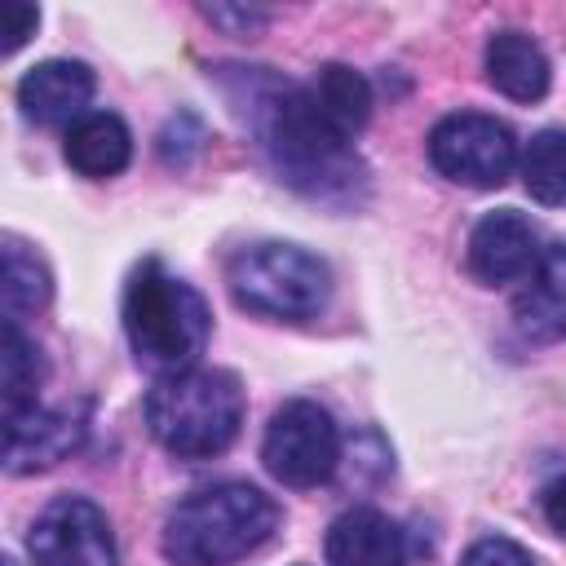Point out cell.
Returning a JSON list of instances; mask_svg holds the SVG:
<instances>
[{
	"label": "cell",
	"mask_w": 566,
	"mask_h": 566,
	"mask_svg": "<svg viewBox=\"0 0 566 566\" xmlns=\"http://www.w3.org/2000/svg\"><path fill=\"white\" fill-rule=\"evenodd\" d=\"M261 464L274 482L292 486V491L332 482V473L340 469V429H336L332 411L318 407L314 398L283 402L265 424Z\"/></svg>",
	"instance_id": "8992f818"
},
{
	"label": "cell",
	"mask_w": 566,
	"mask_h": 566,
	"mask_svg": "<svg viewBox=\"0 0 566 566\" xmlns=\"http://www.w3.org/2000/svg\"><path fill=\"white\" fill-rule=\"evenodd\" d=\"M544 256L539 226L522 217L517 208H495L486 212L473 234H469V270L478 283L500 287V283H522Z\"/></svg>",
	"instance_id": "30bf717a"
},
{
	"label": "cell",
	"mask_w": 566,
	"mask_h": 566,
	"mask_svg": "<svg viewBox=\"0 0 566 566\" xmlns=\"http://www.w3.org/2000/svg\"><path fill=\"white\" fill-rule=\"evenodd\" d=\"M486 80L513 102H539L548 93L553 66L526 31H495L486 40Z\"/></svg>",
	"instance_id": "9a60e30c"
},
{
	"label": "cell",
	"mask_w": 566,
	"mask_h": 566,
	"mask_svg": "<svg viewBox=\"0 0 566 566\" xmlns=\"http://www.w3.org/2000/svg\"><path fill=\"white\" fill-rule=\"evenodd\" d=\"M243 385L226 367H186L159 376L146 394L150 438L177 460H212L230 451L243 429Z\"/></svg>",
	"instance_id": "3957f363"
},
{
	"label": "cell",
	"mask_w": 566,
	"mask_h": 566,
	"mask_svg": "<svg viewBox=\"0 0 566 566\" xmlns=\"http://www.w3.org/2000/svg\"><path fill=\"white\" fill-rule=\"evenodd\" d=\"M517 327L531 340H557L566 332V256L562 243H544L539 265L526 279V292L517 296Z\"/></svg>",
	"instance_id": "2e32d148"
},
{
	"label": "cell",
	"mask_w": 566,
	"mask_h": 566,
	"mask_svg": "<svg viewBox=\"0 0 566 566\" xmlns=\"http://www.w3.org/2000/svg\"><path fill=\"white\" fill-rule=\"evenodd\" d=\"M279 526V504L252 482H217L186 495L164 522L172 566H230L256 553Z\"/></svg>",
	"instance_id": "277c9868"
},
{
	"label": "cell",
	"mask_w": 566,
	"mask_h": 566,
	"mask_svg": "<svg viewBox=\"0 0 566 566\" xmlns=\"http://www.w3.org/2000/svg\"><path fill=\"white\" fill-rule=\"evenodd\" d=\"M27 553L35 566H119L115 531L84 495L49 500L27 531Z\"/></svg>",
	"instance_id": "9c48e42d"
},
{
	"label": "cell",
	"mask_w": 566,
	"mask_h": 566,
	"mask_svg": "<svg viewBox=\"0 0 566 566\" xmlns=\"http://www.w3.org/2000/svg\"><path fill=\"white\" fill-rule=\"evenodd\" d=\"M305 88H310V97L318 102V111H323L345 137H354V133L371 119V84H367L363 71H354V66H345V62L318 66V75H314Z\"/></svg>",
	"instance_id": "e0dca14e"
},
{
	"label": "cell",
	"mask_w": 566,
	"mask_h": 566,
	"mask_svg": "<svg viewBox=\"0 0 566 566\" xmlns=\"http://www.w3.org/2000/svg\"><path fill=\"white\" fill-rule=\"evenodd\" d=\"M88 420L35 394H0V473H44L84 447Z\"/></svg>",
	"instance_id": "ba28073f"
},
{
	"label": "cell",
	"mask_w": 566,
	"mask_h": 566,
	"mask_svg": "<svg viewBox=\"0 0 566 566\" xmlns=\"http://www.w3.org/2000/svg\"><path fill=\"white\" fill-rule=\"evenodd\" d=\"M460 566H535L531 553L504 535H486V539H473L469 553L460 557Z\"/></svg>",
	"instance_id": "44dd1931"
},
{
	"label": "cell",
	"mask_w": 566,
	"mask_h": 566,
	"mask_svg": "<svg viewBox=\"0 0 566 566\" xmlns=\"http://www.w3.org/2000/svg\"><path fill=\"white\" fill-rule=\"evenodd\" d=\"M62 155L80 177L106 181L119 177L133 159V133L115 111H84L75 124H66Z\"/></svg>",
	"instance_id": "4fadbf2b"
},
{
	"label": "cell",
	"mask_w": 566,
	"mask_h": 566,
	"mask_svg": "<svg viewBox=\"0 0 566 566\" xmlns=\"http://www.w3.org/2000/svg\"><path fill=\"white\" fill-rule=\"evenodd\" d=\"M522 159V181L531 190V199H539L544 208H557L566 199V159H562V133L544 128L531 137V146L517 155Z\"/></svg>",
	"instance_id": "ac0fdd59"
},
{
	"label": "cell",
	"mask_w": 566,
	"mask_h": 566,
	"mask_svg": "<svg viewBox=\"0 0 566 566\" xmlns=\"http://www.w3.org/2000/svg\"><path fill=\"white\" fill-rule=\"evenodd\" d=\"M327 566H407L411 548H407V531L380 513V509H345L332 526H327Z\"/></svg>",
	"instance_id": "7c38bea8"
},
{
	"label": "cell",
	"mask_w": 566,
	"mask_h": 566,
	"mask_svg": "<svg viewBox=\"0 0 566 566\" xmlns=\"http://www.w3.org/2000/svg\"><path fill=\"white\" fill-rule=\"evenodd\" d=\"M40 27V9L27 0H0V57L18 53Z\"/></svg>",
	"instance_id": "ffe728a7"
},
{
	"label": "cell",
	"mask_w": 566,
	"mask_h": 566,
	"mask_svg": "<svg viewBox=\"0 0 566 566\" xmlns=\"http://www.w3.org/2000/svg\"><path fill=\"white\" fill-rule=\"evenodd\" d=\"M239 88L243 93H230V97L239 102L279 181L323 203H349L358 195V186L367 181L363 159L354 155L349 137L318 111L305 84L248 71L239 75Z\"/></svg>",
	"instance_id": "6da1fadb"
},
{
	"label": "cell",
	"mask_w": 566,
	"mask_h": 566,
	"mask_svg": "<svg viewBox=\"0 0 566 566\" xmlns=\"http://www.w3.org/2000/svg\"><path fill=\"white\" fill-rule=\"evenodd\" d=\"M124 332L137 363L155 376L199 367L212 336L208 301L159 261H142L124 283Z\"/></svg>",
	"instance_id": "7a4b0ae2"
},
{
	"label": "cell",
	"mask_w": 566,
	"mask_h": 566,
	"mask_svg": "<svg viewBox=\"0 0 566 566\" xmlns=\"http://www.w3.org/2000/svg\"><path fill=\"white\" fill-rule=\"evenodd\" d=\"M212 22H226V27H239V31H256L261 22H265V13H256V9H221V4H212V9H203Z\"/></svg>",
	"instance_id": "7402d4cb"
},
{
	"label": "cell",
	"mask_w": 566,
	"mask_h": 566,
	"mask_svg": "<svg viewBox=\"0 0 566 566\" xmlns=\"http://www.w3.org/2000/svg\"><path fill=\"white\" fill-rule=\"evenodd\" d=\"M44 371L31 327H0V394H40Z\"/></svg>",
	"instance_id": "d6986e66"
},
{
	"label": "cell",
	"mask_w": 566,
	"mask_h": 566,
	"mask_svg": "<svg viewBox=\"0 0 566 566\" xmlns=\"http://www.w3.org/2000/svg\"><path fill=\"white\" fill-rule=\"evenodd\" d=\"M557 500H562V478H553L548 486H544V509H548V526L562 535V513H557Z\"/></svg>",
	"instance_id": "603a6c76"
},
{
	"label": "cell",
	"mask_w": 566,
	"mask_h": 566,
	"mask_svg": "<svg viewBox=\"0 0 566 566\" xmlns=\"http://www.w3.org/2000/svg\"><path fill=\"white\" fill-rule=\"evenodd\" d=\"M226 283H230V296L248 314L279 318V323L318 318L327 296H332L327 261L314 256L310 248L279 243V239H261V243L239 248L226 261Z\"/></svg>",
	"instance_id": "5b68a950"
},
{
	"label": "cell",
	"mask_w": 566,
	"mask_h": 566,
	"mask_svg": "<svg viewBox=\"0 0 566 566\" xmlns=\"http://www.w3.org/2000/svg\"><path fill=\"white\" fill-rule=\"evenodd\" d=\"M53 301V274L27 243H0V327H31Z\"/></svg>",
	"instance_id": "5bb4252c"
},
{
	"label": "cell",
	"mask_w": 566,
	"mask_h": 566,
	"mask_svg": "<svg viewBox=\"0 0 566 566\" xmlns=\"http://www.w3.org/2000/svg\"><path fill=\"white\" fill-rule=\"evenodd\" d=\"M93 88H97V75L84 66V62H71V57H49V62H35L22 80H18V106L31 124H75L88 102H93Z\"/></svg>",
	"instance_id": "8fae6325"
},
{
	"label": "cell",
	"mask_w": 566,
	"mask_h": 566,
	"mask_svg": "<svg viewBox=\"0 0 566 566\" xmlns=\"http://www.w3.org/2000/svg\"><path fill=\"white\" fill-rule=\"evenodd\" d=\"M429 164L469 190H495L517 168V137L504 119L482 111H455L429 133Z\"/></svg>",
	"instance_id": "52a82bcc"
}]
</instances>
